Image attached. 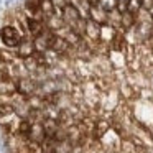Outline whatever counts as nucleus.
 <instances>
[{
    "label": "nucleus",
    "mask_w": 153,
    "mask_h": 153,
    "mask_svg": "<svg viewBox=\"0 0 153 153\" xmlns=\"http://www.w3.org/2000/svg\"><path fill=\"white\" fill-rule=\"evenodd\" d=\"M23 41V35L15 25L5 23L0 27V43L7 48H17Z\"/></svg>",
    "instance_id": "obj_1"
},
{
    "label": "nucleus",
    "mask_w": 153,
    "mask_h": 153,
    "mask_svg": "<svg viewBox=\"0 0 153 153\" xmlns=\"http://www.w3.org/2000/svg\"><path fill=\"white\" fill-rule=\"evenodd\" d=\"M81 13H79V10H77V7L74 4H68L66 7L63 8V20H64V23L68 25L69 28H74L77 23H79V20H81Z\"/></svg>",
    "instance_id": "obj_2"
},
{
    "label": "nucleus",
    "mask_w": 153,
    "mask_h": 153,
    "mask_svg": "<svg viewBox=\"0 0 153 153\" xmlns=\"http://www.w3.org/2000/svg\"><path fill=\"white\" fill-rule=\"evenodd\" d=\"M87 41L94 45H100V25L96 23L94 20H87L86 25V33H84Z\"/></svg>",
    "instance_id": "obj_3"
},
{
    "label": "nucleus",
    "mask_w": 153,
    "mask_h": 153,
    "mask_svg": "<svg viewBox=\"0 0 153 153\" xmlns=\"http://www.w3.org/2000/svg\"><path fill=\"white\" fill-rule=\"evenodd\" d=\"M117 35V28L110 23H104L100 25V45L104 46H109L112 43L114 36Z\"/></svg>",
    "instance_id": "obj_4"
},
{
    "label": "nucleus",
    "mask_w": 153,
    "mask_h": 153,
    "mask_svg": "<svg viewBox=\"0 0 153 153\" xmlns=\"http://www.w3.org/2000/svg\"><path fill=\"white\" fill-rule=\"evenodd\" d=\"M135 25H137V15L130 13V12L122 13V18H120V30H122L123 33L132 31L133 28H135Z\"/></svg>",
    "instance_id": "obj_5"
},
{
    "label": "nucleus",
    "mask_w": 153,
    "mask_h": 153,
    "mask_svg": "<svg viewBox=\"0 0 153 153\" xmlns=\"http://www.w3.org/2000/svg\"><path fill=\"white\" fill-rule=\"evenodd\" d=\"M91 20H94L99 25L107 23V20H109V12H105L102 7H99V5H94V7L91 8Z\"/></svg>",
    "instance_id": "obj_6"
},
{
    "label": "nucleus",
    "mask_w": 153,
    "mask_h": 153,
    "mask_svg": "<svg viewBox=\"0 0 153 153\" xmlns=\"http://www.w3.org/2000/svg\"><path fill=\"white\" fill-rule=\"evenodd\" d=\"M40 8H41V12H43V17L46 22L54 15V4L51 0H40Z\"/></svg>",
    "instance_id": "obj_7"
},
{
    "label": "nucleus",
    "mask_w": 153,
    "mask_h": 153,
    "mask_svg": "<svg viewBox=\"0 0 153 153\" xmlns=\"http://www.w3.org/2000/svg\"><path fill=\"white\" fill-rule=\"evenodd\" d=\"M69 2H71V0H69Z\"/></svg>",
    "instance_id": "obj_8"
}]
</instances>
